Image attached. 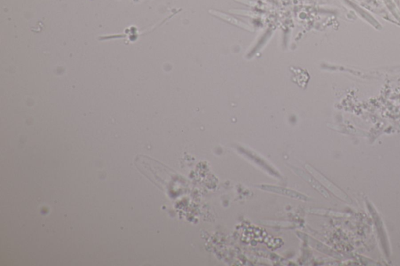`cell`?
<instances>
[{
    "label": "cell",
    "instance_id": "1",
    "mask_svg": "<svg viewBox=\"0 0 400 266\" xmlns=\"http://www.w3.org/2000/svg\"><path fill=\"white\" fill-rule=\"evenodd\" d=\"M260 189L264 190L265 191H269V192L275 193L278 195H284V196L288 197V198H294V199H297V200L301 201H308V197L301 194L298 191H294V190L288 189L285 187H277V186L268 185V184H261V185L257 186Z\"/></svg>",
    "mask_w": 400,
    "mask_h": 266
},
{
    "label": "cell",
    "instance_id": "3",
    "mask_svg": "<svg viewBox=\"0 0 400 266\" xmlns=\"http://www.w3.org/2000/svg\"><path fill=\"white\" fill-rule=\"evenodd\" d=\"M293 171L295 172L297 176L301 177L305 181H307L311 187H314V189L317 190L321 195H323L325 198H329V193L324 188L322 184H320L318 180L314 179L312 176H310L308 173H306L303 169H299V168H293Z\"/></svg>",
    "mask_w": 400,
    "mask_h": 266
},
{
    "label": "cell",
    "instance_id": "2",
    "mask_svg": "<svg viewBox=\"0 0 400 266\" xmlns=\"http://www.w3.org/2000/svg\"><path fill=\"white\" fill-rule=\"evenodd\" d=\"M306 168H307V170L310 172V174H312L313 176H315L316 179H317L318 181L321 182L322 184L325 186V187H328L334 195H337L338 198H341V199H342L343 201H345V202H350V199H349V197L347 196L343 191H341L339 188H338L335 185H334L333 183H331L329 180H328V179L325 178V176H322L321 173H318V171L315 170L314 168L311 167V166L309 165H306Z\"/></svg>",
    "mask_w": 400,
    "mask_h": 266
}]
</instances>
